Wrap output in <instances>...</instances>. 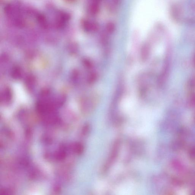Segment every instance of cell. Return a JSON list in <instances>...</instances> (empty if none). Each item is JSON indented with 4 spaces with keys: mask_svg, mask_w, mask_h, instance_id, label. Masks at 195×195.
<instances>
[{
    "mask_svg": "<svg viewBox=\"0 0 195 195\" xmlns=\"http://www.w3.org/2000/svg\"><path fill=\"white\" fill-rule=\"evenodd\" d=\"M120 148V142L119 141L115 142L114 144L113 148L111 154L110 155V158L107 161L106 165L105 167V171L109 168L111 165L113 164L114 162L115 161L116 159L117 156H118L119 151Z\"/></svg>",
    "mask_w": 195,
    "mask_h": 195,
    "instance_id": "6da1fadb",
    "label": "cell"
},
{
    "mask_svg": "<svg viewBox=\"0 0 195 195\" xmlns=\"http://www.w3.org/2000/svg\"><path fill=\"white\" fill-rule=\"evenodd\" d=\"M83 24L84 27L87 31L95 32L98 30L99 28L98 24L93 21L85 20L84 21Z\"/></svg>",
    "mask_w": 195,
    "mask_h": 195,
    "instance_id": "7a4b0ae2",
    "label": "cell"
},
{
    "mask_svg": "<svg viewBox=\"0 0 195 195\" xmlns=\"http://www.w3.org/2000/svg\"><path fill=\"white\" fill-rule=\"evenodd\" d=\"M100 10V6L98 2L95 1L91 4L90 6V11L91 14L96 15L99 14Z\"/></svg>",
    "mask_w": 195,
    "mask_h": 195,
    "instance_id": "3957f363",
    "label": "cell"
},
{
    "mask_svg": "<svg viewBox=\"0 0 195 195\" xmlns=\"http://www.w3.org/2000/svg\"><path fill=\"white\" fill-rule=\"evenodd\" d=\"M115 24L113 22H110L107 23L106 25V29L107 32L112 33L115 30Z\"/></svg>",
    "mask_w": 195,
    "mask_h": 195,
    "instance_id": "277c9868",
    "label": "cell"
},
{
    "mask_svg": "<svg viewBox=\"0 0 195 195\" xmlns=\"http://www.w3.org/2000/svg\"><path fill=\"white\" fill-rule=\"evenodd\" d=\"M95 1H98V2H99V1H101V0H95Z\"/></svg>",
    "mask_w": 195,
    "mask_h": 195,
    "instance_id": "5b68a950",
    "label": "cell"
}]
</instances>
